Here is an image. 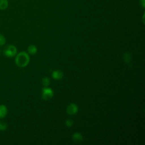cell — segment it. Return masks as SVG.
I'll return each mask as SVG.
<instances>
[{"instance_id":"9","label":"cell","mask_w":145,"mask_h":145,"mask_svg":"<svg viewBox=\"0 0 145 145\" xmlns=\"http://www.w3.org/2000/svg\"><path fill=\"white\" fill-rule=\"evenodd\" d=\"M28 52L31 55H34L37 52V48L35 45H30L27 49Z\"/></svg>"},{"instance_id":"1","label":"cell","mask_w":145,"mask_h":145,"mask_svg":"<svg viewBox=\"0 0 145 145\" xmlns=\"http://www.w3.org/2000/svg\"><path fill=\"white\" fill-rule=\"evenodd\" d=\"M30 61L29 56L28 54L25 52H21L16 54L15 62V64L19 67H26Z\"/></svg>"},{"instance_id":"5","label":"cell","mask_w":145,"mask_h":145,"mask_svg":"<svg viewBox=\"0 0 145 145\" xmlns=\"http://www.w3.org/2000/svg\"><path fill=\"white\" fill-rule=\"evenodd\" d=\"M72 139L75 143H79L83 141V137L82 134H80V133L75 132L72 135Z\"/></svg>"},{"instance_id":"11","label":"cell","mask_w":145,"mask_h":145,"mask_svg":"<svg viewBox=\"0 0 145 145\" xmlns=\"http://www.w3.org/2000/svg\"><path fill=\"white\" fill-rule=\"evenodd\" d=\"M41 83L44 87H48L50 83V80L48 77H44L41 80Z\"/></svg>"},{"instance_id":"10","label":"cell","mask_w":145,"mask_h":145,"mask_svg":"<svg viewBox=\"0 0 145 145\" xmlns=\"http://www.w3.org/2000/svg\"><path fill=\"white\" fill-rule=\"evenodd\" d=\"M8 6V0H0V10H6Z\"/></svg>"},{"instance_id":"4","label":"cell","mask_w":145,"mask_h":145,"mask_svg":"<svg viewBox=\"0 0 145 145\" xmlns=\"http://www.w3.org/2000/svg\"><path fill=\"white\" fill-rule=\"evenodd\" d=\"M78 112V106L75 103H70L66 108V112L69 115L72 116L76 114Z\"/></svg>"},{"instance_id":"15","label":"cell","mask_w":145,"mask_h":145,"mask_svg":"<svg viewBox=\"0 0 145 145\" xmlns=\"http://www.w3.org/2000/svg\"><path fill=\"white\" fill-rule=\"evenodd\" d=\"M140 5L142 6V7H144V0H140Z\"/></svg>"},{"instance_id":"13","label":"cell","mask_w":145,"mask_h":145,"mask_svg":"<svg viewBox=\"0 0 145 145\" xmlns=\"http://www.w3.org/2000/svg\"><path fill=\"white\" fill-rule=\"evenodd\" d=\"M65 125L68 127H71L73 124H74V121L70 119H67L65 121Z\"/></svg>"},{"instance_id":"3","label":"cell","mask_w":145,"mask_h":145,"mask_svg":"<svg viewBox=\"0 0 145 145\" xmlns=\"http://www.w3.org/2000/svg\"><path fill=\"white\" fill-rule=\"evenodd\" d=\"M54 95V92L52 88L45 87L42 89L41 97L44 100H48L53 97Z\"/></svg>"},{"instance_id":"7","label":"cell","mask_w":145,"mask_h":145,"mask_svg":"<svg viewBox=\"0 0 145 145\" xmlns=\"http://www.w3.org/2000/svg\"><path fill=\"white\" fill-rule=\"evenodd\" d=\"M7 106L4 104L0 105V119L4 118L7 116Z\"/></svg>"},{"instance_id":"12","label":"cell","mask_w":145,"mask_h":145,"mask_svg":"<svg viewBox=\"0 0 145 145\" xmlns=\"http://www.w3.org/2000/svg\"><path fill=\"white\" fill-rule=\"evenodd\" d=\"M7 128V125L5 122L0 121V131H5Z\"/></svg>"},{"instance_id":"6","label":"cell","mask_w":145,"mask_h":145,"mask_svg":"<svg viewBox=\"0 0 145 145\" xmlns=\"http://www.w3.org/2000/svg\"><path fill=\"white\" fill-rule=\"evenodd\" d=\"M52 76L53 79L56 80H59L62 79L63 76V72L60 70H56L53 71Z\"/></svg>"},{"instance_id":"14","label":"cell","mask_w":145,"mask_h":145,"mask_svg":"<svg viewBox=\"0 0 145 145\" xmlns=\"http://www.w3.org/2000/svg\"><path fill=\"white\" fill-rule=\"evenodd\" d=\"M6 42V40L5 37L0 33V46L4 45Z\"/></svg>"},{"instance_id":"16","label":"cell","mask_w":145,"mask_h":145,"mask_svg":"<svg viewBox=\"0 0 145 145\" xmlns=\"http://www.w3.org/2000/svg\"><path fill=\"white\" fill-rule=\"evenodd\" d=\"M1 49H0V55H1Z\"/></svg>"},{"instance_id":"2","label":"cell","mask_w":145,"mask_h":145,"mask_svg":"<svg viewBox=\"0 0 145 145\" xmlns=\"http://www.w3.org/2000/svg\"><path fill=\"white\" fill-rule=\"evenodd\" d=\"M3 54L6 57H13L17 54V48L14 45H8L4 49Z\"/></svg>"},{"instance_id":"8","label":"cell","mask_w":145,"mask_h":145,"mask_svg":"<svg viewBox=\"0 0 145 145\" xmlns=\"http://www.w3.org/2000/svg\"><path fill=\"white\" fill-rule=\"evenodd\" d=\"M122 57H123V61L126 63H129L132 60V55L129 52H126L124 53Z\"/></svg>"}]
</instances>
